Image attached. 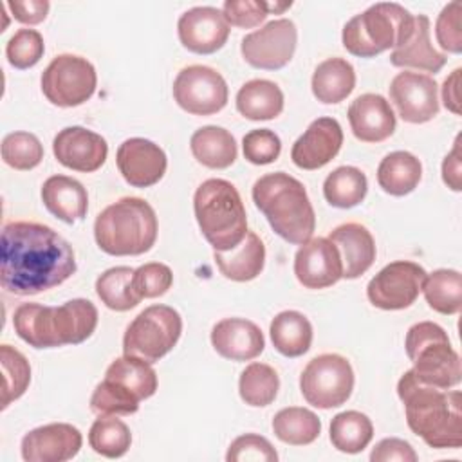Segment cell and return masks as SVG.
<instances>
[{
    "instance_id": "obj_1",
    "label": "cell",
    "mask_w": 462,
    "mask_h": 462,
    "mask_svg": "<svg viewBox=\"0 0 462 462\" xmlns=\"http://www.w3.org/2000/svg\"><path fill=\"white\" fill-rule=\"evenodd\" d=\"M76 273L72 245L52 227L14 220L2 229L0 283L14 296L40 294Z\"/></svg>"
},
{
    "instance_id": "obj_2",
    "label": "cell",
    "mask_w": 462,
    "mask_h": 462,
    "mask_svg": "<svg viewBox=\"0 0 462 462\" xmlns=\"http://www.w3.org/2000/svg\"><path fill=\"white\" fill-rule=\"evenodd\" d=\"M397 395L404 404L408 428L435 449L462 446V395L420 383L413 370L402 374Z\"/></svg>"
},
{
    "instance_id": "obj_3",
    "label": "cell",
    "mask_w": 462,
    "mask_h": 462,
    "mask_svg": "<svg viewBox=\"0 0 462 462\" xmlns=\"http://www.w3.org/2000/svg\"><path fill=\"white\" fill-rule=\"evenodd\" d=\"M97 309L90 300L74 298L60 307L22 303L13 314L14 332L32 348H58L87 341L97 327Z\"/></svg>"
},
{
    "instance_id": "obj_4",
    "label": "cell",
    "mask_w": 462,
    "mask_h": 462,
    "mask_svg": "<svg viewBox=\"0 0 462 462\" xmlns=\"http://www.w3.org/2000/svg\"><path fill=\"white\" fill-rule=\"evenodd\" d=\"M253 202L273 231L289 244L301 245L312 238L316 213L305 186L285 171L262 175L253 184Z\"/></svg>"
},
{
    "instance_id": "obj_5",
    "label": "cell",
    "mask_w": 462,
    "mask_h": 462,
    "mask_svg": "<svg viewBox=\"0 0 462 462\" xmlns=\"http://www.w3.org/2000/svg\"><path fill=\"white\" fill-rule=\"evenodd\" d=\"M159 233L155 209L139 197H123L106 206L94 222L97 247L110 256L148 253Z\"/></svg>"
},
{
    "instance_id": "obj_6",
    "label": "cell",
    "mask_w": 462,
    "mask_h": 462,
    "mask_svg": "<svg viewBox=\"0 0 462 462\" xmlns=\"http://www.w3.org/2000/svg\"><path fill=\"white\" fill-rule=\"evenodd\" d=\"M200 233L215 251L235 249L247 235V215L238 189L226 179L204 180L193 195Z\"/></svg>"
},
{
    "instance_id": "obj_7",
    "label": "cell",
    "mask_w": 462,
    "mask_h": 462,
    "mask_svg": "<svg viewBox=\"0 0 462 462\" xmlns=\"http://www.w3.org/2000/svg\"><path fill=\"white\" fill-rule=\"evenodd\" d=\"M415 16L395 2H377L352 16L341 32L343 47L357 58H374L397 49L413 32Z\"/></svg>"
},
{
    "instance_id": "obj_8",
    "label": "cell",
    "mask_w": 462,
    "mask_h": 462,
    "mask_svg": "<svg viewBox=\"0 0 462 462\" xmlns=\"http://www.w3.org/2000/svg\"><path fill=\"white\" fill-rule=\"evenodd\" d=\"M404 348L420 383L440 390H449L460 383V356L440 325L433 321L411 325L406 332Z\"/></svg>"
},
{
    "instance_id": "obj_9",
    "label": "cell",
    "mask_w": 462,
    "mask_h": 462,
    "mask_svg": "<svg viewBox=\"0 0 462 462\" xmlns=\"http://www.w3.org/2000/svg\"><path fill=\"white\" fill-rule=\"evenodd\" d=\"M182 334V318L170 305H150L126 327L123 354L157 363L173 350Z\"/></svg>"
},
{
    "instance_id": "obj_10",
    "label": "cell",
    "mask_w": 462,
    "mask_h": 462,
    "mask_svg": "<svg viewBox=\"0 0 462 462\" xmlns=\"http://www.w3.org/2000/svg\"><path fill=\"white\" fill-rule=\"evenodd\" d=\"M303 399L314 408L330 410L345 404L354 390V370L339 354L312 357L300 375Z\"/></svg>"
},
{
    "instance_id": "obj_11",
    "label": "cell",
    "mask_w": 462,
    "mask_h": 462,
    "mask_svg": "<svg viewBox=\"0 0 462 462\" xmlns=\"http://www.w3.org/2000/svg\"><path fill=\"white\" fill-rule=\"evenodd\" d=\"M40 83L47 101L61 108H72L94 96L97 74L87 58L58 54L43 70Z\"/></svg>"
},
{
    "instance_id": "obj_12",
    "label": "cell",
    "mask_w": 462,
    "mask_h": 462,
    "mask_svg": "<svg viewBox=\"0 0 462 462\" xmlns=\"http://www.w3.org/2000/svg\"><path fill=\"white\" fill-rule=\"evenodd\" d=\"M224 76L208 65H188L173 81L175 103L191 116H211L227 105Z\"/></svg>"
},
{
    "instance_id": "obj_13",
    "label": "cell",
    "mask_w": 462,
    "mask_h": 462,
    "mask_svg": "<svg viewBox=\"0 0 462 462\" xmlns=\"http://www.w3.org/2000/svg\"><path fill=\"white\" fill-rule=\"evenodd\" d=\"M426 274L424 267L415 262H390L368 282L366 296L381 310L406 309L419 298Z\"/></svg>"
},
{
    "instance_id": "obj_14",
    "label": "cell",
    "mask_w": 462,
    "mask_h": 462,
    "mask_svg": "<svg viewBox=\"0 0 462 462\" xmlns=\"http://www.w3.org/2000/svg\"><path fill=\"white\" fill-rule=\"evenodd\" d=\"M298 29L292 20L278 18L245 34L240 52L245 63L262 70L283 69L294 56Z\"/></svg>"
},
{
    "instance_id": "obj_15",
    "label": "cell",
    "mask_w": 462,
    "mask_h": 462,
    "mask_svg": "<svg viewBox=\"0 0 462 462\" xmlns=\"http://www.w3.org/2000/svg\"><path fill=\"white\" fill-rule=\"evenodd\" d=\"M388 90L390 101L406 123L422 125L439 114V85L428 74L413 70L399 72Z\"/></svg>"
},
{
    "instance_id": "obj_16",
    "label": "cell",
    "mask_w": 462,
    "mask_h": 462,
    "mask_svg": "<svg viewBox=\"0 0 462 462\" xmlns=\"http://www.w3.org/2000/svg\"><path fill=\"white\" fill-rule=\"evenodd\" d=\"M116 164L130 186L150 188L164 177L168 159L164 150L153 141L144 137H130L119 144Z\"/></svg>"
},
{
    "instance_id": "obj_17",
    "label": "cell",
    "mask_w": 462,
    "mask_h": 462,
    "mask_svg": "<svg viewBox=\"0 0 462 462\" xmlns=\"http://www.w3.org/2000/svg\"><path fill=\"white\" fill-rule=\"evenodd\" d=\"M229 23L224 13L211 5H199L184 11L177 22L180 43L195 54H213L229 38Z\"/></svg>"
},
{
    "instance_id": "obj_18",
    "label": "cell",
    "mask_w": 462,
    "mask_h": 462,
    "mask_svg": "<svg viewBox=\"0 0 462 462\" xmlns=\"http://www.w3.org/2000/svg\"><path fill=\"white\" fill-rule=\"evenodd\" d=\"M52 153L61 166L81 173H92L105 164L108 144L103 135L85 126H67L56 134Z\"/></svg>"
},
{
    "instance_id": "obj_19",
    "label": "cell",
    "mask_w": 462,
    "mask_h": 462,
    "mask_svg": "<svg viewBox=\"0 0 462 462\" xmlns=\"http://www.w3.org/2000/svg\"><path fill=\"white\" fill-rule=\"evenodd\" d=\"M294 276L305 289H327L343 278L337 247L323 236L310 238L294 254Z\"/></svg>"
},
{
    "instance_id": "obj_20",
    "label": "cell",
    "mask_w": 462,
    "mask_h": 462,
    "mask_svg": "<svg viewBox=\"0 0 462 462\" xmlns=\"http://www.w3.org/2000/svg\"><path fill=\"white\" fill-rule=\"evenodd\" d=\"M83 444L81 431L69 422H51L31 430L22 439L25 462H65L74 458Z\"/></svg>"
},
{
    "instance_id": "obj_21",
    "label": "cell",
    "mask_w": 462,
    "mask_h": 462,
    "mask_svg": "<svg viewBox=\"0 0 462 462\" xmlns=\"http://www.w3.org/2000/svg\"><path fill=\"white\" fill-rule=\"evenodd\" d=\"M343 130L334 117H318L294 141L291 148L292 162L301 170H319L341 150Z\"/></svg>"
},
{
    "instance_id": "obj_22",
    "label": "cell",
    "mask_w": 462,
    "mask_h": 462,
    "mask_svg": "<svg viewBox=\"0 0 462 462\" xmlns=\"http://www.w3.org/2000/svg\"><path fill=\"white\" fill-rule=\"evenodd\" d=\"M211 345L229 361H251L263 352L265 339L260 327L244 318H224L211 328Z\"/></svg>"
},
{
    "instance_id": "obj_23",
    "label": "cell",
    "mask_w": 462,
    "mask_h": 462,
    "mask_svg": "<svg viewBox=\"0 0 462 462\" xmlns=\"http://www.w3.org/2000/svg\"><path fill=\"white\" fill-rule=\"evenodd\" d=\"M348 123L356 139L381 143L395 132V114L390 101L381 94H361L348 106Z\"/></svg>"
},
{
    "instance_id": "obj_24",
    "label": "cell",
    "mask_w": 462,
    "mask_h": 462,
    "mask_svg": "<svg viewBox=\"0 0 462 462\" xmlns=\"http://www.w3.org/2000/svg\"><path fill=\"white\" fill-rule=\"evenodd\" d=\"M339 251L343 278L354 280L365 274L375 260V240L359 222H346L332 229L327 236Z\"/></svg>"
},
{
    "instance_id": "obj_25",
    "label": "cell",
    "mask_w": 462,
    "mask_h": 462,
    "mask_svg": "<svg viewBox=\"0 0 462 462\" xmlns=\"http://www.w3.org/2000/svg\"><path fill=\"white\" fill-rule=\"evenodd\" d=\"M446 54L439 52L431 45L430 18L426 14L415 16V27L411 36L390 54V63L393 67L415 69L430 74H437L446 65Z\"/></svg>"
},
{
    "instance_id": "obj_26",
    "label": "cell",
    "mask_w": 462,
    "mask_h": 462,
    "mask_svg": "<svg viewBox=\"0 0 462 462\" xmlns=\"http://www.w3.org/2000/svg\"><path fill=\"white\" fill-rule=\"evenodd\" d=\"M42 202L49 213L65 224L83 220L88 209V195L83 184L67 175H52L42 186Z\"/></svg>"
},
{
    "instance_id": "obj_27",
    "label": "cell",
    "mask_w": 462,
    "mask_h": 462,
    "mask_svg": "<svg viewBox=\"0 0 462 462\" xmlns=\"http://www.w3.org/2000/svg\"><path fill=\"white\" fill-rule=\"evenodd\" d=\"M213 260L220 274L231 282H251L265 265V245L254 231H247L245 238L231 251H215Z\"/></svg>"
},
{
    "instance_id": "obj_28",
    "label": "cell",
    "mask_w": 462,
    "mask_h": 462,
    "mask_svg": "<svg viewBox=\"0 0 462 462\" xmlns=\"http://www.w3.org/2000/svg\"><path fill=\"white\" fill-rule=\"evenodd\" d=\"M105 381L123 390L137 402L152 397L157 392V372L152 363L134 356H123L114 359L106 372Z\"/></svg>"
},
{
    "instance_id": "obj_29",
    "label": "cell",
    "mask_w": 462,
    "mask_h": 462,
    "mask_svg": "<svg viewBox=\"0 0 462 462\" xmlns=\"http://www.w3.org/2000/svg\"><path fill=\"white\" fill-rule=\"evenodd\" d=\"M356 87V70L345 58L323 60L312 74L310 88L314 97L325 105H336L346 99Z\"/></svg>"
},
{
    "instance_id": "obj_30",
    "label": "cell",
    "mask_w": 462,
    "mask_h": 462,
    "mask_svg": "<svg viewBox=\"0 0 462 462\" xmlns=\"http://www.w3.org/2000/svg\"><path fill=\"white\" fill-rule=\"evenodd\" d=\"M189 148L193 157L211 170L229 168L238 155L236 141L231 132L215 125L195 130L189 139Z\"/></svg>"
},
{
    "instance_id": "obj_31",
    "label": "cell",
    "mask_w": 462,
    "mask_h": 462,
    "mask_svg": "<svg viewBox=\"0 0 462 462\" xmlns=\"http://www.w3.org/2000/svg\"><path fill=\"white\" fill-rule=\"evenodd\" d=\"M422 179L420 161L404 150L392 152L383 157L377 168L379 188L393 197H404L411 193Z\"/></svg>"
},
{
    "instance_id": "obj_32",
    "label": "cell",
    "mask_w": 462,
    "mask_h": 462,
    "mask_svg": "<svg viewBox=\"0 0 462 462\" xmlns=\"http://www.w3.org/2000/svg\"><path fill=\"white\" fill-rule=\"evenodd\" d=\"M236 110L251 121H269L283 110V92L269 79H251L236 92Z\"/></svg>"
},
{
    "instance_id": "obj_33",
    "label": "cell",
    "mask_w": 462,
    "mask_h": 462,
    "mask_svg": "<svg viewBox=\"0 0 462 462\" xmlns=\"http://www.w3.org/2000/svg\"><path fill=\"white\" fill-rule=\"evenodd\" d=\"M269 334L274 348L285 357H300L312 345V325L298 310L278 312L269 325Z\"/></svg>"
},
{
    "instance_id": "obj_34",
    "label": "cell",
    "mask_w": 462,
    "mask_h": 462,
    "mask_svg": "<svg viewBox=\"0 0 462 462\" xmlns=\"http://www.w3.org/2000/svg\"><path fill=\"white\" fill-rule=\"evenodd\" d=\"M271 426L276 439L291 446L312 444L321 433L319 417L301 406H289L280 410L274 415Z\"/></svg>"
},
{
    "instance_id": "obj_35",
    "label": "cell",
    "mask_w": 462,
    "mask_h": 462,
    "mask_svg": "<svg viewBox=\"0 0 462 462\" xmlns=\"http://www.w3.org/2000/svg\"><path fill=\"white\" fill-rule=\"evenodd\" d=\"M368 191L366 175L356 166H339L330 171L323 182L325 200L339 209H350L361 204Z\"/></svg>"
},
{
    "instance_id": "obj_36",
    "label": "cell",
    "mask_w": 462,
    "mask_h": 462,
    "mask_svg": "<svg viewBox=\"0 0 462 462\" xmlns=\"http://www.w3.org/2000/svg\"><path fill=\"white\" fill-rule=\"evenodd\" d=\"M374 437V424L368 415L346 410L337 413L330 420V442L341 453H359L363 451Z\"/></svg>"
},
{
    "instance_id": "obj_37",
    "label": "cell",
    "mask_w": 462,
    "mask_h": 462,
    "mask_svg": "<svg viewBox=\"0 0 462 462\" xmlns=\"http://www.w3.org/2000/svg\"><path fill=\"white\" fill-rule=\"evenodd\" d=\"M134 269L128 265L110 267L96 280V294L105 307L116 312H126L141 303L132 285Z\"/></svg>"
},
{
    "instance_id": "obj_38",
    "label": "cell",
    "mask_w": 462,
    "mask_h": 462,
    "mask_svg": "<svg viewBox=\"0 0 462 462\" xmlns=\"http://www.w3.org/2000/svg\"><path fill=\"white\" fill-rule=\"evenodd\" d=\"M422 292L435 312L453 316L462 307V276L455 269H437L426 274Z\"/></svg>"
},
{
    "instance_id": "obj_39",
    "label": "cell",
    "mask_w": 462,
    "mask_h": 462,
    "mask_svg": "<svg viewBox=\"0 0 462 462\" xmlns=\"http://www.w3.org/2000/svg\"><path fill=\"white\" fill-rule=\"evenodd\" d=\"M280 390V377L276 370L267 363H251L247 365L238 379L240 399L253 406L263 408L269 406Z\"/></svg>"
},
{
    "instance_id": "obj_40",
    "label": "cell",
    "mask_w": 462,
    "mask_h": 462,
    "mask_svg": "<svg viewBox=\"0 0 462 462\" xmlns=\"http://www.w3.org/2000/svg\"><path fill=\"white\" fill-rule=\"evenodd\" d=\"M88 444L101 457L119 458L130 449L132 433L116 415H99L90 426Z\"/></svg>"
},
{
    "instance_id": "obj_41",
    "label": "cell",
    "mask_w": 462,
    "mask_h": 462,
    "mask_svg": "<svg viewBox=\"0 0 462 462\" xmlns=\"http://www.w3.org/2000/svg\"><path fill=\"white\" fill-rule=\"evenodd\" d=\"M0 365L4 374L2 386V410H5L13 401L20 399L31 383V365L27 357L13 348L11 345L0 346Z\"/></svg>"
},
{
    "instance_id": "obj_42",
    "label": "cell",
    "mask_w": 462,
    "mask_h": 462,
    "mask_svg": "<svg viewBox=\"0 0 462 462\" xmlns=\"http://www.w3.org/2000/svg\"><path fill=\"white\" fill-rule=\"evenodd\" d=\"M2 159L18 171H29L42 162L43 146L34 134L11 132L2 141Z\"/></svg>"
},
{
    "instance_id": "obj_43",
    "label": "cell",
    "mask_w": 462,
    "mask_h": 462,
    "mask_svg": "<svg viewBox=\"0 0 462 462\" xmlns=\"http://www.w3.org/2000/svg\"><path fill=\"white\" fill-rule=\"evenodd\" d=\"M45 52L43 36L36 29H18L5 45L9 65L18 70L34 67Z\"/></svg>"
},
{
    "instance_id": "obj_44",
    "label": "cell",
    "mask_w": 462,
    "mask_h": 462,
    "mask_svg": "<svg viewBox=\"0 0 462 462\" xmlns=\"http://www.w3.org/2000/svg\"><path fill=\"white\" fill-rule=\"evenodd\" d=\"M173 283V273L166 263L161 262H148L134 269L132 285L135 294L144 298H159L168 292Z\"/></svg>"
},
{
    "instance_id": "obj_45",
    "label": "cell",
    "mask_w": 462,
    "mask_h": 462,
    "mask_svg": "<svg viewBox=\"0 0 462 462\" xmlns=\"http://www.w3.org/2000/svg\"><path fill=\"white\" fill-rule=\"evenodd\" d=\"M242 152L251 164H256V166L271 164L280 157L282 141L273 130L256 128L244 135Z\"/></svg>"
},
{
    "instance_id": "obj_46",
    "label": "cell",
    "mask_w": 462,
    "mask_h": 462,
    "mask_svg": "<svg viewBox=\"0 0 462 462\" xmlns=\"http://www.w3.org/2000/svg\"><path fill=\"white\" fill-rule=\"evenodd\" d=\"M227 462H276L278 453L273 444L258 435V433H245L236 437L226 453Z\"/></svg>"
},
{
    "instance_id": "obj_47",
    "label": "cell",
    "mask_w": 462,
    "mask_h": 462,
    "mask_svg": "<svg viewBox=\"0 0 462 462\" xmlns=\"http://www.w3.org/2000/svg\"><path fill=\"white\" fill-rule=\"evenodd\" d=\"M435 36L437 43L444 51L451 54L462 52V4L458 0L444 5L440 14L437 16Z\"/></svg>"
},
{
    "instance_id": "obj_48",
    "label": "cell",
    "mask_w": 462,
    "mask_h": 462,
    "mask_svg": "<svg viewBox=\"0 0 462 462\" xmlns=\"http://www.w3.org/2000/svg\"><path fill=\"white\" fill-rule=\"evenodd\" d=\"M224 18L229 25L240 29H253L260 25L269 14V2L262 0H226L222 5Z\"/></svg>"
},
{
    "instance_id": "obj_49",
    "label": "cell",
    "mask_w": 462,
    "mask_h": 462,
    "mask_svg": "<svg viewBox=\"0 0 462 462\" xmlns=\"http://www.w3.org/2000/svg\"><path fill=\"white\" fill-rule=\"evenodd\" d=\"M417 458L419 457H417L415 449L411 448V444L402 439H397V437L379 440L370 453L372 462H392V460L417 462Z\"/></svg>"
},
{
    "instance_id": "obj_50",
    "label": "cell",
    "mask_w": 462,
    "mask_h": 462,
    "mask_svg": "<svg viewBox=\"0 0 462 462\" xmlns=\"http://www.w3.org/2000/svg\"><path fill=\"white\" fill-rule=\"evenodd\" d=\"M14 20L25 25H36L47 18L51 4L47 0H9L5 4Z\"/></svg>"
},
{
    "instance_id": "obj_51",
    "label": "cell",
    "mask_w": 462,
    "mask_h": 462,
    "mask_svg": "<svg viewBox=\"0 0 462 462\" xmlns=\"http://www.w3.org/2000/svg\"><path fill=\"white\" fill-rule=\"evenodd\" d=\"M442 180L444 184L453 189H462V153H460V135H457L451 152L442 161Z\"/></svg>"
},
{
    "instance_id": "obj_52",
    "label": "cell",
    "mask_w": 462,
    "mask_h": 462,
    "mask_svg": "<svg viewBox=\"0 0 462 462\" xmlns=\"http://www.w3.org/2000/svg\"><path fill=\"white\" fill-rule=\"evenodd\" d=\"M460 72L462 69H455L442 83V103L455 116L460 114Z\"/></svg>"
},
{
    "instance_id": "obj_53",
    "label": "cell",
    "mask_w": 462,
    "mask_h": 462,
    "mask_svg": "<svg viewBox=\"0 0 462 462\" xmlns=\"http://www.w3.org/2000/svg\"><path fill=\"white\" fill-rule=\"evenodd\" d=\"M291 5H292V2H269V14H271V13H274V14L283 13V11L289 9Z\"/></svg>"
}]
</instances>
